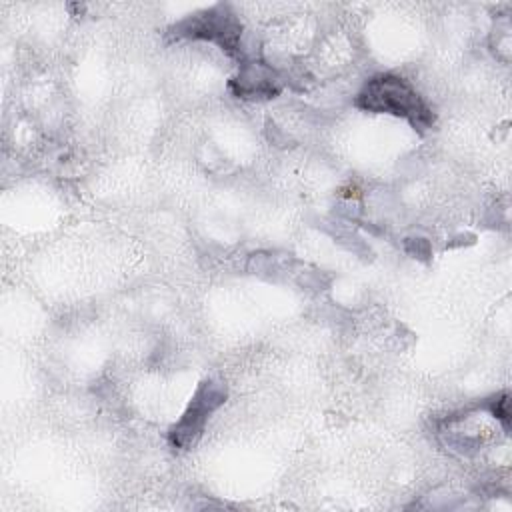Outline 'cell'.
I'll return each instance as SVG.
<instances>
[{
  "label": "cell",
  "instance_id": "cell-1",
  "mask_svg": "<svg viewBox=\"0 0 512 512\" xmlns=\"http://www.w3.org/2000/svg\"><path fill=\"white\" fill-rule=\"evenodd\" d=\"M356 106L368 112L400 116L420 130L434 124V114L416 88L408 80L394 74H380L368 80V84L356 96Z\"/></svg>",
  "mask_w": 512,
  "mask_h": 512
},
{
  "label": "cell",
  "instance_id": "cell-2",
  "mask_svg": "<svg viewBox=\"0 0 512 512\" xmlns=\"http://www.w3.org/2000/svg\"><path fill=\"white\" fill-rule=\"evenodd\" d=\"M176 38H196L218 44L222 50L234 54L240 48V22L230 12L228 6H214L200 14H194L174 28Z\"/></svg>",
  "mask_w": 512,
  "mask_h": 512
},
{
  "label": "cell",
  "instance_id": "cell-3",
  "mask_svg": "<svg viewBox=\"0 0 512 512\" xmlns=\"http://www.w3.org/2000/svg\"><path fill=\"white\" fill-rule=\"evenodd\" d=\"M226 386L218 380H204L198 390L194 392L188 408L184 410L182 418L170 428V444L176 448H190L198 436L202 434L210 414L220 408L226 400Z\"/></svg>",
  "mask_w": 512,
  "mask_h": 512
},
{
  "label": "cell",
  "instance_id": "cell-4",
  "mask_svg": "<svg viewBox=\"0 0 512 512\" xmlns=\"http://www.w3.org/2000/svg\"><path fill=\"white\" fill-rule=\"evenodd\" d=\"M232 88L242 98H272L280 90L272 70L260 62L244 64L232 80Z\"/></svg>",
  "mask_w": 512,
  "mask_h": 512
}]
</instances>
